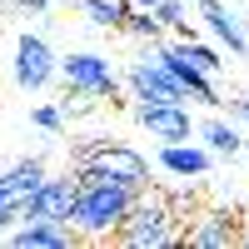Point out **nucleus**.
I'll list each match as a JSON object with an SVG mask.
<instances>
[{
	"label": "nucleus",
	"instance_id": "f257e3e1",
	"mask_svg": "<svg viewBox=\"0 0 249 249\" xmlns=\"http://www.w3.org/2000/svg\"><path fill=\"white\" fill-rule=\"evenodd\" d=\"M135 184H120V179H105V175H80V190H75V204H70V230L80 244H110L120 219L130 214L135 204Z\"/></svg>",
	"mask_w": 249,
	"mask_h": 249
},
{
	"label": "nucleus",
	"instance_id": "f03ea898",
	"mask_svg": "<svg viewBox=\"0 0 249 249\" xmlns=\"http://www.w3.org/2000/svg\"><path fill=\"white\" fill-rule=\"evenodd\" d=\"M184 219H190V214L179 210L175 195L144 184V190L135 195V204H130V214L120 219L115 244H124V249H170V244H179Z\"/></svg>",
	"mask_w": 249,
	"mask_h": 249
},
{
	"label": "nucleus",
	"instance_id": "7ed1b4c3",
	"mask_svg": "<svg viewBox=\"0 0 249 249\" xmlns=\"http://www.w3.org/2000/svg\"><path fill=\"white\" fill-rule=\"evenodd\" d=\"M70 170L75 175H105V179H120V184H135V190L150 184V160H144L135 144H120V140H85V144H75Z\"/></svg>",
	"mask_w": 249,
	"mask_h": 249
},
{
	"label": "nucleus",
	"instance_id": "20e7f679",
	"mask_svg": "<svg viewBox=\"0 0 249 249\" xmlns=\"http://www.w3.org/2000/svg\"><path fill=\"white\" fill-rule=\"evenodd\" d=\"M40 179H45V164L40 160H15L0 175V239H5V230H15L30 214V199L40 190Z\"/></svg>",
	"mask_w": 249,
	"mask_h": 249
},
{
	"label": "nucleus",
	"instance_id": "39448f33",
	"mask_svg": "<svg viewBox=\"0 0 249 249\" xmlns=\"http://www.w3.org/2000/svg\"><path fill=\"white\" fill-rule=\"evenodd\" d=\"M55 75H65V85H70V90H80V95H95V100H115V90H120V75H115V65H110L105 55H90V50H75V55H65Z\"/></svg>",
	"mask_w": 249,
	"mask_h": 249
},
{
	"label": "nucleus",
	"instance_id": "423d86ee",
	"mask_svg": "<svg viewBox=\"0 0 249 249\" xmlns=\"http://www.w3.org/2000/svg\"><path fill=\"white\" fill-rule=\"evenodd\" d=\"M124 85H130V95L140 100V105H190V95H184V85L160 65V60H135L130 70H124Z\"/></svg>",
	"mask_w": 249,
	"mask_h": 249
},
{
	"label": "nucleus",
	"instance_id": "0eeeda50",
	"mask_svg": "<svg viewBox=\"0 0 249 249\" xmlns=\"http://www.w3.org/2000/svg\"><path fill=\"white\" fill-rule=\"evenodd\" d=\"M239 214L234 210H199L184 219V230H179V244H190V249H239Z\"/></svg>",
	"mask_w": 249,
	"mask_h": 249
},
{
	"label": "nucleus",
	"instance_id": "6e6552de",
	"mask_svg": "<svg viewBox=\"0 0 249 249\" xmlns=\"http://www.w3.org/2000/svg\"><path fill=\"white\" fill-rule=\"evenodd\" d=\"M55 70H60V55L50 50L45 35H30L25 30L15 40V85L20 90H45L55 80Z\"/></svg>",
	"mask_w": 249,
	"mask_h": 249
},
{
	"label": "nucleus",
	"instance_id": "1a4fd4ad",
	"mask_svg": "<svg viewBox=\"0 0 249 249\" xmlns=\"http://www.w3.org/2000/svg\"><path fill=\"white\" fill-rule=\"evenodd\" d=\"M75 190H80V175H45L40 190L30 199V214L25 219H45V224H65L70 219V204H75Z\"/></svg>",
	"mask_w": 249,
	"mask_h": 249
},
{
	"label": "nucleus",
	"instance_id": "9d476101",
	"mask_svg": "<svg viewBox=\"0 0 249 249\" xmlns=\"http://www.w3.org/2000/svg\"><path fill=\"white\" fill-rule=\"evenodd\" d=\"M155 60H160V65L170 70L175 80H179V85H184V95H190V100H199V105H224L219 90H214V75L195 70V65H190V60H184L175 45H160V40H155Z\"/></svg>",
	"mask_w": 249,
	"mask_h": 249
},
{
	"label": "nucleus",
	"instance_id": "9b49d317",
	"mask_svg": "<svg viewBox=\"0 0 249 249\" xmlns=\"http://www.w3.org/2000/svg\"><path fill=\"white\" fill-rule=\"evenodd\" d=\"M135 120H140L155 140H164V144H175V140H190V135H195L190 105H135Z\"/></svg>",
	"mask_w": 249,
	"mask_h": 249
},
{
	"label": "nucleus",
	"instance_id": "f8f14e48",
	"mask_svg": "<svg viewBox=\"0 0 249 249\" xmlns=\"http://www.w3.org/2000/svg\"><path fill=\"white\" fill-rule=\"evenodd\" d=\"M199 15H204V25H210V35L219 40V45H230V55H249V25L224 5V0H199Z\"/></svg>",
	"mask_w": 249,
	"mask_h": 249
},
{
	"label": "nucleus",
	"instance_id": "ddd939ff",
	"mask_svg": "<svg viewBox=\"0 0 249 249\" xmlns=\"http://www.w3.org/2000/svg\"><path fill=\"white\" fill-rule=\"evenodd\" d=\"M0 244H15V249H70L80 244L70 224H45V219H20L15 230H5Z\"/></svg>",
	"mask_w": 249,
	"mask_h": 249
},
{
	"label": "nucleus",
	"instance_id": "4468645a",
	"mask_svg": "<svg viewBox=\"0 0 249 249\" xmlns=\"http://www.w3.org/2000/svg\"><path fill=\"white\" fill-rule=\"evenodd\" d=\"M210 164H214V155L199 150V144H190V140L160 144V170L175 175V179H199V175H210Z\"/></svg>",
	"mask_w": 249,
	"mask_h": 249
},
{
	"label": "nucleus",
	"instance_id": "2eb2a0df",
	"mask_svg": "<svg viewBox=\"0 0 249 249\" xmlns=\"http://www.w3.org/2000/svg\"><path fill=\"white\" fill-rule=\"evenodd\" d=\"M199 135H204V150L210 155H239L244 150V135H239L234 120H204Z\"/></svg>",
	"mask_w": 249,
	"mask_h": 249
},
{
	"label": "nucleus",
	"instance_id": "dca6fc26",
	"mask_svg": "<svg viewBox=\"0 0 249 249\" xmlns=\"http://www.w3.org/2000/svg\"><path fill=\"white\" fill-rule=\"evenodd\" d=\"M80 10H85V20H95V25L120 30L124 15H130V0H80Z\"/></svg>",
	"mask_w": 249,
	"mask_h": 249
},
{
	"label": "nucleus",
	"instance_id": "f3484780",
	"mask_svg": "<svg viewBox=\"0 0 249 249\" xmlns=\"http://www.w3.org/2000/svg\"><path fill=\"white\" fill-rule=\"evenodd\" d=\"M175 50H179L184 60H190L195 70H204V75H219V70H224V55H219L214 45H199L195 35H190V40H175Z\"/></svg>",
	"mask_w": 249,
	"mask_h": 249
},
{
	"label": "nucleus",
	"instance_id": "a211bd4d",
	"mask_svg": "<svg viewBox=\"0 0 249 249\" xmlns=\"http://www.w3.org/2000/svg\"><path fill=\"white\" fill-rule=\"evenodd\" d=\"M155 20H160L164 30H175L179 40H190V35H195L190 15H184V0H155Z\"/></svg>",
	"mask_w": 249,
	"mask_h": 249
},
{
	"label": "nucleus",
	"instance_id": "6ab92c4d",
	"mask_svg": "<svg viewBox=\"0 0 249 249\" xmlns=\"http://www.w3.org/2000/svg\"><path fill=\"white\" fill-rule=\"evenodd\" d=\"M120 30H130L135 40H150V45L164 35V25L155 20V10H140V5H130V15H124V25H120Z\"/></svg>",
	"mask_w": 249,
	"mask_h": 249
},
{
	"label": "nucleus",
	"instance_id": "aec40b11",
	"mask_svg": "<svg viewBox=\"0 0 249 249\" xmlns=\"http://www.w3.org/2000/svg\"><path fill=\"white\" fill-rule=\"evenodd\" d=\"M30 120H35V130H45V135H60V130H65V110H60V105H40Z\"/></svg>",
	"mask_w": 249,
	"mask_h": 249
},
{
	"label": "nucleus",
	"instance_id": "412c9836",
	"mask_svg": "<svg viewBox=\"0 0 249 249\" xmlns=\"http://www.w3.org/2000/svg\"><path fill=\"white\" fill-rule=\"evenodd\" d=\"M230 115H234V120H244V124H249V95H239V100H230Z\"/></svg>",
	"mask_w": 249,
	"mask_h": 249
},
{
	"label": "nucleus",
	"instance_id": "4be33fe9",
	"mask_svg": "<svg viewBox=\"0 0 249 249\" xmlns=\"http://www.w3.org/2000/svg\"><path fill=\"white\" fill-rule=\"evenodd\" d=\"M20 10H50V0H15Z\"/></svg>",
	"mask_w": 249,
	"mask_h": 249
},
{
	"label": "nucleus",
	"instance_id": "5701e85b",
	"mask_svg": "<svg viewBox=\"0 0 249 249\" xmlns=\"http://www.w3.org/2000/svg\"><path fill=\"white\" fill-rule=\"evenodd\" d=\"M239 249H249V219L239 224Z\"/></svg>",
	"mask_w": 249,
	"mask_h": 249
},
{
	"label": "nucleus",
	"instance_id": "b1692460",
	"mask_svg": "<svg viewBox=\"0 0 249 249\" xmlns=\"http://www.w3.org/2000/svg\"><path fill=\"white\" fill-rule=\"evenodd\" d=\"M130 5H140V10H155V0H130Z\"/></svg>",
	"mask_w": 249,
	"mask_h": 249
}]
</instances>
